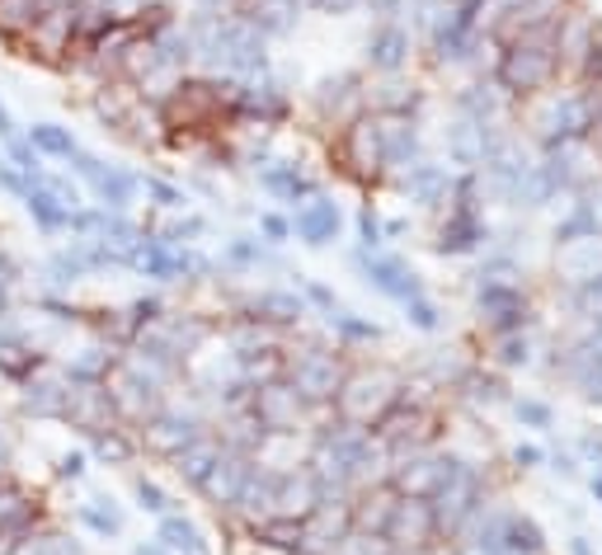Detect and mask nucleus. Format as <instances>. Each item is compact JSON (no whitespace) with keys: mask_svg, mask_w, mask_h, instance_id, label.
Instances as JSON below:
<instances>
[{"mask_svg":"<svg viewBox=\"0 0 602 555\" xmlns=\"http://www.w3.org/2000/svg\"><path fill=\"white\" fill-rule=\"evenodd\" d=\"M14 57L34 61V67L47 71H67L76 61V5H53V10H38L34 24L24 34L10 38Z\"/></svg>","mask_w":602,"mask_h":555,"instance_id":"f257e3e1","label":"nucleus"},{"mask_svg":"<svg viewBox=\"0 0 602 555\" xmlns=\"http://www.w3.org/2000/svg\"><path fill=\"white\" fill-rule=\"evenodd\" d=\"M104 391H108V405H114V419L123 428H141L155 409H161V391H155V372L137 358H114V368L104 377Z\"/></svg>","mask_w":602,"mask_h":555,"instance_id":"f03ea898","label":"nucleus"},{"mask_svg":"<svg viewBox=\"0 0 602 555\" xmlns=\"http://www.w3.org/2000/svg\"><path fill=\"white\" fill-rule=\"evenodd\" d=\"M81 180L90 184V194L104 203L108 212H118V208H128L132 203V194H137V180L128 170H118V165H108V161H100V155H90V151H76L71 161H67Z\"/></svg>","mask_w":602,"mask_h":555,"instance_id":"7ed1b4c3","label":"nucleus"},{"mask_svg":"<svg viewBox=\"0 0 602 555\" xmlns=\"http://www.w3.org/2000/svg\"><path fill=\"white\" fill-rule=\"evenodd\" d=\"M61 424L81 428V433H104L114 428V405H108L104 382H71L67 377V405H61Z\"/></svg>","mask_w":602,"mask_h":555,"instance_id":"20e7f679","label":"nucleus"},{"mask_svg":"<svg viewBox=\"0 0 602 555\" xmlns=\"http://www.w3.org/2000/svg\"><path fill=\"white\" fill-rule=\"evenodd\" d=\"M47 372V354L43 348L20 335V329H0V377H10V382H28V377Z\"/></svg>","mask_w":602,"mask_h":555,"instance_id":"39448f33","label":"nucleus"},{"mask_svg":"<svg viewBox=\"0 0 602 555\" xmlns=\"http://www.w3.org/2000/svg\"><path fill=\"white\" fill-rule=\"evenodd\" d=\"M386 386H391V382H386L382 372H377V377H368V372L354 377V382H348V386L339 391L344 415H348V419H358V424H372V419L386 409V401H391V391H386Z\"/></svg>","mask_w":602,"mask_h":555,"instance_id":"423d86ee","label":"nucleus"},{"mask_svg":"<svg viewBox=\"0 0 602 555\" xmlns=\"http://www.w3.org/2000/svg\"><path fill=\"white\" fill-rule=\"evenodd\" d=\"M141 448H147V452H155V456H170V462H174V456H180L184 448H188V442H194V424H180V419H174V415H165V409H155V415L147 419V424H141Z\"/></svg>","mask_w":602,"mask_h":555,"instance_id":"0eeeda50","label":"nucleus"},{"mask_svg":"<svg viewBox=\"0 0 602 555\" xmlns=\"http://www.w3.org/2000/svg\"><path fill=\"white\" fill-rule=\"evenodd\" d=\"M61 405H67V377H53V372H38L24 382L20 395V409L34 419H61Z\"/></svg>","mask_w":602,"mask_h":555,"instance_id":"6e6552de","label":"nucleus"},{"mask_svg":"<svg viewBox=\"0 0 602 555\" xmlns=\"http://www.w3.org/2000/svg\"><path fill=\"white\" fill-rule=\"evenodd\" d=\"M24 141L43 155V161H71V155L81 151V141H76V132L67 123H34V128L24 132Z\"/></svg>","mask_w":602,"mask_h":555,"instance_id":"1a4fd4ad","label":"nucleus"},{"mask_svg":"<svg viewBox=\"0 0 602 555\" xmlns=\"http://www.w3.org/2000/svg\"><path fill=\"white\" fill-rule=\"evenodd\" d=\"M297 409H301V395L288 386H264L255 395V415L264 428H288L297 419Z\"/></svg>","mask_w":602,"mask_h":555,"instance_id":"9d476101","label":"nucleus"},{"mask_svg":"<svg viewBox=\"0 0 602 555\" xmlns=\"http://www.w3.org/2000/svg\"><path fill=\"white\" fill-rule=\"evenodd\" d=\"M114 344H90L81 348V354H71L67 358V372L61 377H71V382H104L108 368H114Z\"/></svg>","mask_w":602,"mask_h":555,"instance_id":"9b49d317","label":"nucleus"},{"mask_svg":"<svg viewBox=\"0 0 602 555\" xmlns=\"http://www.w3.org/2000/svg\"><path fill=\"white\" fill-rule=\"evenodd\" d=\"M20 203H24V212L34 217V227H38L43 235H67L71 208H61V203H53V198H47L43 188H34V184H28V194H24Z\"/></svg>","mask_w":602,"mask_h":555,"instance_id":"f8f14e48","label":"nucleus"},{"mask_svg":"<svg viewBox=\"0 0 602 555\" xmlns=\"http://www.w3.org/2000/svg\"><path fill=\"white\" fill-rule=\"evenodd\" d=\"M90 452H94V462L128 466L132 456H137V442L123 433V424H114V428H104V433H90Z\"/></svg>","mask_w":602,"mask_h":555,"instance_id":"ddd939ff","label":"nucleus"},{"mask_svg":"<svg viewBox=\"0 0 602 555\" xmlns=\"http://www.w3.org/2000/svg\"><path fill=\"white\" fill-rule=\"evenodd\" d=\"M81 522L90 532H100V536H118L123 532V509H118V499L114 495H94L81 504Z\"/></svg>","mask_w":602,"mask_h":555,"instance_id":"4468645a","label":"nucleus"},{"mask_svg":"<svg viewBox=\"0 0 602 555\" xmlns=\"http://www.w3.org/2000/svg\"><path fill=\"white\" fill-rule=\"evenodd\" d=\"M10 555H81V546L71 542L67 532H57V528H43V532H34L28 542H20Z\"/></svg>","mask_w":602,"mask_h":555,"instance_id":"2eb2a0df","label":"nucleus"},{"mask_svg":"<svg viewBox=\"0 0 602 555\" xmlns=\"http://www.w3.org/2000/svg\"><path fill=\"white\" fill-rule=\"evenodd\" d=\"M161 536H165V546L180 551V555H208V546H202V536H198L194 522H184V518H174V513H165Z\"/></svg>","mask_w":602,"mask_h":555,"instance_id":"dca6fc26","label":"nucleus"},{"mask_svg":"<svg viewBox=\"0 0 602 555\" xmlns=\"http://www.w3.org/2000/svg\"><path fill=\"white\" fill-rule=\"evenodd\" d=\"M43 10V0H0V38H14L34 24V14Z\"/></svg>","mask_w":602,"mask_h":555,"instance_id":"f3484780","label":"nucleus"},{"mask_svg":"<svg viewBox=\"0 0 602 555\" xmlns=\"http://www.w3.org/2000/svg\"><path fill=\"white\" fill-rule=\"evenodd\" d=\"M20 288H24V268H20V259L0 250V315H5V311L14 307Z\"/></svg>","mask_w":602,"mask_h":555,"instance_id":"a211bd4d","label":"nucleus"},{"mask_svg":"<svg viewBox=\"0 0 602 555\" xmlns=\"http://www.w3.org/2000/svg\"><path fill=\"white\" fill-rule=\"evenodd\" d=\"M137 499H141V509H151V513H170V499H165V489L155 485V481H137Z\"/></svg>","mask_w":602,"mask_h":555,"instance_id":"6ab92c4d","label":"nucleus"},{"mask_svg":"<svg viewBox=\"0 0 602 555\" xmlns=\"http://www.w3.org/2000/svg\"><path fill=\"white\" fill-rule=\"evenodd\" d=\"M0 188H5L10 198H24V194H28V174L14 170V165L5 161V155H0Z\"/></svg>","mask_w":602,"mask_h":555,"instance_id":"aec40b11","label":"nucleus"},{"mask_svg":"<svg viewBox=\"0 0 602 555\" xmlns=\"http://www.w3.org/2000/svg\"><path fill=\"white\" fill-rule=\"evenodd\" d=\"M85 475V452H61L57 456V481H81Z\"/></svg>","mask_w":602,"mask_h":555,"instance_id":"412c9836","label":"nucleus"},{"mask_svg":"<svg viewBox=\"0 0 602 555\" xmlns=\"http://www.w3.org/2000/svg\"><path fill=\"white\" fill-rule=\"evenodd\" d=\"M14 141H24V132H20V123H14V114H10V104L0 100V147H14Z\"/></svg>","mask_w":602,"mask_h":555,"instance_id":"4be33fe9","label":"nucleus"},{"mask_svg":"<svg viewBox=\"0 0 602 555\" xmlns=\"http://www.w3.org/2000/svg\"><path fill=\"white\" fill-rule=\"evenodd\" d=\"M132 555H170V551H165V546H137Z\"/></svg>","mask_w":602,"mask_h":555,"instance_id":"5701e85b","label":"nucleus"}]
</instances>
